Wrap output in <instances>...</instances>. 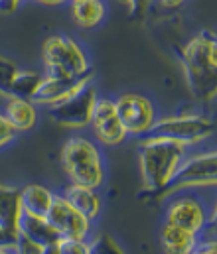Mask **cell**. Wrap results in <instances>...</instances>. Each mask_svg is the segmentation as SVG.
I'll use <instances>...</instances> for the list:
<instances>
[{
    "instance_id": "cell-1",
    "label": "cell",
    "mask_w": 217,
    "mask_h": 254,
    "mask_svg": "<svg viewBox=\"0 0 217 254\" xmlns=\"http://www.w3.org/2000/svg\"><path fill=\"white\" fill-rule=\"evenodd\" d=\"M178 58L190 93L198 101H214L217 91L216 34L202 30L178 50Z\"/></svg>"
},
{
    "instance_id": "cell-2",
    "label": "cell",
    "mask_w": 217,
    "mask_h": 254,
    "mask_svg": "<svg viewBox=\"0 0 217 254\" xmlns=\"http://www.w3.org/2000/svg\"><path fill=\"white\" fill-rule=\"evenodd\" d=\"M190 152H192L190 146H184L168 138H160V136L139 138V168L146 193L156 195L162 190Z\"/></svg>"
},
{
    "instance_id": "cell-3",
    "label": "cell",
    "mask_w": 217,
    "mask_h": 254,
    "mask_svg": "<svg viewBox=\"0 0 217 254\" xmlns=\"http://www.w3.org/2000/svg\"><path fill=\"white\" fill-rule=\"evenodd\" d=\"M62 168H64L68 182L75 184V186L99 190V188H103V184L107 180L105 158H103L99 146L83 134L70 136L68 142L64 144Z\"/></svg>"
},
{
    "instance_id": "cell-4",
    "label": "cell",
    "mask_w": 217,
    "mask_h": 254,
    "mask_svg": "<svg viewBox=\"0 0 217 254\" xmlns=\"http://www.w3.org/2000/svg\"><path fill=\"white\" fill-rule=\"evenodd\" d=\"M217 184V154L216 150L206 152H190L170 182L158 191L154 197L164 199L178 191H192V190H212Z\"/></svg>"
},
{
    "instance_id": "cell-5",
    "label": "cell",
    "mask_w": 217,
    "mask_h": 254,
    "mask_svg": "<svg viewBox=\"0 0 217 254\" xmlns=\"http://www.w3.org/2000/svg\"><path fill=\"white\" fill-rule=\"evenodd\" d=\"M42 62H44V73L54 77H75L93 69L79 42L66 34L50 36L44 42Z\"/></svg>"
},
{
    "instance_id": "cell-6",
    "label": "cell",
    "mask_w": 217,
    "mask_h": 254,
    "mask_svg": "<svg viewBox=\"0 0 217 254\" xmlns=\"http://www.w3.org/2000/svg\"><path fill=\"white\" fill-rule=\"evenodd\" d=\"M216 132V125L210 117L200 113H178L164 119H156L145 136H160L184 146L196 148L210 140Z\"/></svg>"
},
{
    "instance_id": "cell-7",
    "label": "cell",
    "mask_w": 217,
    "mask_h": 254,
    "mask_svg": "<svg viewBox=\"0 0 217 254\" xmlns=\"http://www.w3.org/2000/svg\"><path fill=\"white\" fill-rule=\"evenodd\" d=\"M216 219V207L208 205L202 197L192 195L190 191H178L166 197L164 223L178 225L192 233H198L206 223Z\"/></svg>"
},
{
    "instance_id": "cell-8",
    "label": "cell",
    "mask_w": 217,
    "mask_h": 254,
    "mask_svg": "<svg viewBox=\"0 0 217 254\" xmlns=\"http://www.w3.org/2000/svg\"><path fill=\"white\" fill-rule=\"evenodd\" d=\"M97 95L99 93H97L95 85L89 83L83 89H79L77 93L70 95L68 99H64L52 107H46L48 117L62 127L75 128V130L87 128L89 121H91V113H93V105H95Z\"/></svg>"
},
{
    "instance_id": "cell-9",
    "label": "cell",
    "mask_w": 217,
    "mask_h": 254,
    "mask_svg": "<svg viewBox=\"0 0 217 254\" xmlns=\"http://www.w3.org/2000/svg\"><path fill=\"white\" fill-rule=\"evenodd\" d=\"M115 107H117V115L127 130V134L135 138H143L154 125V121L158 119L156 105L141 93L129 91V93L119 95L115 99Z\"/></svg>"
},
{
    "instance_id": "cell-10",
    "label": "cell",
    "mask_w": 217,
    "mask_h": 254,
    "mask_svg": "<svg viewBox=\"0 0 217 254\" xmlns=\"http://www.w3.org/2000/svg\"><path fill=\"white\" fill-rule=\"evenodd\" d=\"M89 128L93 130L97 142L103 146H121L129 138L127 130L117 115L115 99H109V97L97 95L95 105H93V113H91V121H89Z\"/></svg>"
},
{
    "instance_id": "cell-11",
    "label": "cell",
    "mask_w": 217,
    "mask_h": 254,
    "mask_svg": "<svg viewBox=\"0 0 217 254\" xmlns=\"http://www.w3.org/2000/svg\"><path fill=\"white\" fill-rule=\"evenodd\" d=\"M46 219L60 233V237H72V239H89L91 237L93 221H89L85 215H81L60 193L54 195V201L50 205Z\"/></svg>"
},
{
    "instance_id": "cell-12",
    "label": "cell",
    "mask_w": 217,
    "mask_h": 254,
    "mask_svg": "<svg viewBox=\"0 0 217 254\" xmlns=\"http://www.w3.org/2000/svg\"><path fill=\"white\" fill-rule=\"evenodd\" d=\"M95 79V71L89 69L87 73L83 75H75V77H54V75H46L44 73V79L40 81L36 93L32 95V103L36 107H52L64 99H68L70 95L77 93L79 89H83L85 85L93 83Z\"/></svg>"
},
{
    "instance_id": "cell-13",
    "label": "cell",
    "mask_w": 217,
    "mask_h": 254,
    "mask_svg": "<svg viewBox=\"0 0 217 254\" xmlns=\"http://www.w3.org/2000/svg\"><path fill=\"white\" fill-rule=\"evenodd\" d=\"M0 113L16 132H28L38 123V107L30 99L6 95Z\"/></svg>"
},
{
    "instance_id": "cell-14",
    "label": "cell",
    "mask_w": 217,
    "mask_h": 254,
    "mask_svg": "<svg viewBox=\"0 0 217 254\" xmlns=\"http://www.w3.org/2000/svg\"><path fill=\"white\" fill-rule=\"evenodd\" d=\"M18 233L28 237L36 245H40L44 249V254H50L52 247L60 239V233L50 225V221L46 217H36V215H28V213H22L20 223H18Z\"/></svg>"
},
{
    "instance_id": "cell-15",
    "label": "cell",
    "mask_w": 217,
    "mask_h": 254,
    "mask_svg": "<svg viewBox=\"0 0 217 254\" xmlns=\"http://www.w3.org/2000/svg\"><path fill=\"white\" fill-rule=\"evenodd\" d=\"M62 197H66L73 207L85 215L89 221H97L101 211H103V199L99 195V191L93 190V188H83V186H75L70 184L64 188L62 191H58Z\"/></svg>"
},
{
    "instance_id": "cell-16",
    "label": "cell",
    "mask_w": 217,
    "mask_h": 254,
    "mask_svg": "<svg viewBox=\"0 0 217 254\" xmlns=\"http://www.w3.org/2000/svg\"><path fill=\"white\" fill-rule=\"evenodd\" d=\"M68 8H70L73 22L81 30H95L107 18L105 0H70Z\"/></svg>"
},
{
    "instance_id": "cell-17",
    "label": "cell",
    "mask_w": 217,
    "mask_h": 254,
    "mask_svg": "<svg viewBox=\"0 0 217 254\" xmlns=\"http://www.w3.org/2000/svg\"><path fill=\"white\" fill-rule=\"evenodd\" d=\"M198 243L196 233L182 229L178 225L164 223L160 229V245L166 253L170 254H192Z\"/></svg>"
},
{
    "instance_id": "cell-18",
    "label": "cell",
    "mask_w": 217,
    "mask_h": 254,
    "mask_svg": "<svg viewBox=\"0 0 217 254\" xmlns=\"http://www.w3.org/2000/svg\"><path fill=\"white\" fill-rule=\"evenodd\" d=\"M54 195H56V191H52L42 184H28V186L20 188L22 211L28 215L46 217L50 211V205L54 201Z\"/></svg>"
},
{
    "instance_id": "cell-19",
    "label": "cell",
    "mask_w": 217,
    "mask_h": 254,
    "mask_svg": "<svg viewBox=\"0 0 217 254\" xmlns=\"http://www.w3.org/2000/svg\"><path fill=\"white\" fill-rule=\"evenodd\" d=\"M20 188L0 186V227L12 233H18V223L22 217Z\"/></svg>"
},
{
    "instance_id": "cell-20",
    "label": "cell",
    "mask_w": 217,
    "mask_h": 254,
    "mask_svg": "<svg viewBox=\"0 0 217 254\" xmlns=\"http://www.w3.org/2000/svg\"><path fill=\"white\" fill-rule=\"evenodd\" d=\"M44 79V71H36V69H18L12 85H10V93L14 97H22V99H32V95L36 93L40 81Z\"/></svg>"
},
{
    "instance_id": "cell-21",
    "label": "cell",
    "mask_w": 217,
    "mask_h": 254,
    "mask_svg": "<svg viewBox=\"0 0 217 254\" xmlns=\"http://www.w3.org/2000/svg\"><path fill=\"white\" fill-rule=\"evenodd\" d=\"M91 243L89 239H72V237H60L56 245L52 247L50 254H89Z\"/></svg>"
},
{
    "instance_id": "cell-22",
    "label": "cell",
    "mask_w": 217,
    "mask_h": 254,
    "mask_svg": "<svg viewBox=\"0 0 217 254\" xmlns=\"http://www.w3.org/2000/svg\"><path fill=\"white\" fill-rule=\"evenodd\" d=\"M18 69L20 67L14 64L12 60L0 56V95L6 97L10 93V85H12L14 77H16V73H18Z\"/></svg>"
},
{
    "instance_id": "cell-23",
    "label": "cell",
    "mask_w": 217,
    "mask_h": 254,
    "mask_svg": "<svg viewBox=\"0 0 217 254\" xmlns=\"http://www.w3.org/2000/svg\"><path fill=\"white\" fill-rule=\"evenodd\" d=\"M91 243V253H125L111 237H107V235H103V237H99L97 241H89Z\"/></svg>"
},
{
    "instance_id": "cell-24",
    "label": "cell",
    "mask_w": 217,
    "mask_h": 254,
    "mask_svg": "<svg viewBox=\"0 0 217 254\" xmlns=\"http://www.w3.org/2000/svg\"><path fill=\"white\" fill-rule=\"evenodd\" d=\"M16 253L18 254H44V249L40 245H36L34 241H30L28 237L20 235L18 233V239H16Z\"/></svg>"
},
{
    "instance_id": "cell-25",
    "label": "cell",
    "mask_w": 217,
    "mask_h": 254,
    "mask_svg": "<svg viewBox=\"0 0 217 254\" xmlns=\"http://www.w3.org/2000/svg\"><path fill=\"white\" fill-rule=\"evenodd\" d=\"M16 239H18V233H12L0 227V254L16 253Z\"/></svg>"
},
{
    "instance_id": "cell-26",
    "label": "cell",
    "mask_w": 217,
    "mask_h": 254,
    "mask_svg": "<svg viewBox=\"0 0 217 254\" xmlns=\"http://www.w3.org/2000/svg\"><path fill=\"white\" fill-rule=\"evenodd\" d=\"M16 130L10 127V123L4 119V115L0 113V148H4V146H8L10 142H14L16 140Z\"/></svg>"
},
{
    "instance_id": "cell-27",
    "label": "cell",
    "mask_w": 217,
    "mask_h": 254,
    "mask_svg": "<svg viewBox=\"0 0 217 254\" xmlns=\"http://www.w3.org/2000/svg\"><path fill=\"white\" fill-rule=\"evenodd\" d=\"M152 4H154V0H131L129 14L137 16V18H143L152 10Z\"/></svg>"
},
{
    "instance_id": "cell-28",
    "label": "cell",
    "mask_w": 217,
    "mask_h": 254,
    "mask_svg": "<svg viewBox=\"0 0 217 254\" xmlns=\"http://www.w3.org/2000/svg\"><path fill=\"white\" fill-rule=\"evenodd\" d=\"M186 2H188V0H154L152 8L158 6V8H164V10H178V8H182Z\"/></svg>"
},
{
    "instance_id": "cell-29",
    "label": "cell",
    "mask_w": 217,
    "mask_h": 254,
    "mask_svg": "<svg viewBox=\"0 0 217 254\" xmlns=\"http://www.w3.org/2000/svg\"><path fill=\"white\" fill-rule=\"evenodd\" d=\"M36 2L46 4V6H64V4H68L70 0H36Z\"/></svg>"
}]
</instances>
